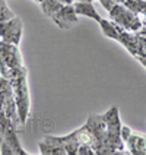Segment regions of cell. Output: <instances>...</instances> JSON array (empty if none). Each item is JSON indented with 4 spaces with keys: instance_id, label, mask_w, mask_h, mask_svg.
Returning <instances> with one entry per match:
<instances>
[{
    "instance_id": "6",
    "label": "cell",
    "mask_w": 146,
    "mask_h": 155,
    "mask_svg": "<svg viewBox=\"0 0 146 155\" xmlns=\"http://www.w3.org/2000/svg\"><path fill=\"white\" fill-rule=\"evenodd\" d=\"M51 19L61 29H70V26H73L77 22V15L73 5H63V8L59 12H56Z\"/></svg>"
},
{
    "instance_id": "7",
    "label": "cell",
    "mask_w": 146,
    "mask_h": 155,
    "mask_svg": "<svg viewBox=\"0 0 146 155\" xmlns=\"http://www.w3.org/2000/svg\"><path fill=\"white\" fill-rule=\"evenodd\" d=\"M124 145L129 148V152L133 155H146V135L131 133L129 139L124 142Z\"/></svg>"
},
{
    "instance_id": "15",
    "label": "cell",
    "mask_w": 146,
    "mask_h": 155,
    "mask_svg": "<svg viewBox=\"0 0 146 155\" xmlns=\"http://www.w3.org/2000/svg\"><path fill=\"white\" fill-rule=\"evenodd\" d=\"M133 132H131V129H130L129 126H124V124H121V129H120V136L121 139H123V142H126L127 139H129V136L131 135Z\"/></svg>"
},
{
    "instance_id": "11",
    "label": "cell",
    "mask_w": 146,
    "mask_h": 155,
    "mask_svg": "<svg viewBox=\"0 0 146 155\" xmlns=\"http://www.w3.org/2000/svg\"><path fill=\"white\" fill-rule=\"evenodd\" d=\"M118 43H121L127 50H129V53L131 54V56H138L139 53V40H138V35H136V32L135 34H130V32H127V31H123L120 35V38H118Z\"/></svg>"
},
{
    "instance_id": "13",
    "label": "cell",
    "mask_w": 146,
    "mask_h": 155,
    "mask_svg": "<svg viewBox=\"0 0 146 155\" xmlns=\"http://www.w3.org/2000/svg\"><path fill=\"white\" fill-rule=\"evenodd\" d=\"M61 8H63V5H61L59 0H43V2H41L43 12L50 18H51L56 12H59Z\"/></svg>"
},
{
    "instance_id": "14",
    "label": "cell",
    "mask_w": 146,
    "mask_h": 155,
    "mask_svg": "<svg viewBox=\"0 0 146 155\" xmlns=\"http://www.w3.org/2000/svg\"><path fill=\"white\" fill-rule=\"evenodd\" d=\"M2 138H3V136H2ZM0 154H2V155H16V154H15V151H13V148L10 147V145H9L5 139H2V148H0Z\"/></svg>"
},
{
    "instance_id": "19",
    "label": "cell",
    "mask_w": 146,
    "mask_h": 155,
    "mask_svg": "<svg viewBox=\"0 0 146 155\" xmlns=\"http://www.w3.org/2000/svg\"><path fill=\"white\" fill-rule=\"evenodd\" d=\"M37 2H40V3H41V2H43V0H37Z\"/></svg>"
},
{
    "instance_id": "3",
    "label": "cell",
    "mask_w": 146,
    "mask_h": 155,
    "mask_svg": "<svg viewBox=\"0 0 146 155\" xmlns=\"http://www.w3.org/2000/svg\"><path fill=\"white\" fill-rule=\"evenodd\" d=\"M24 63L18 50V45L0 40V73L2 76L9 78L13 70L22 68Z\"/></svg>"
},
{
    "instance_id": "9",
    "label": "cell",
    "mask_w": 146,
    "mask_h": 155,
    "mask_svg": "<svg viewBox=\"0 0 146 155\" xmlns=\"http://www.w3.org/2000/svg\"><path fill=\"white\" fill-rule=\"evenodd\" d=\"M73 8H75V12H76L77 16L92 18L96 22H99L102 19V18L98 15V12L95 10L92 2H76V3H73Z\"/></svg>"
},
{
    "instance_id": "18",
    "label": "cell",
    "mask_w": 146,
    "mask_h": 155,
    "mask_svg": "<svg viewBox=\"0 0 146 155\" xmlns=\"http://www.w3.org/2000/svg\"><path fill=\"white\" fill-rule=\"evenodd\" d=\"M2 139L3 138H2V135H0V148H2Z\"/></svg>"
},
{
    "instance_id": "4",
    "label": "cell",
    "mask_w": 146,
    "mask_h": 155,
    "mask_svg": "<svg viewBox=\"0 0 146 155\" xmlns=\"http://www.w3.org/2000/svg\"><path fill=\"white\" fill-rule=\"evenodd\" d=\"M110 16H111L114 22H117L120 26H123L126 31H135L136 32L142 28L140 15L133 13L123 3H115L114 5V8L110 10Z\"/></svg>"
},
{
    "instance_id": "8",
    "label": "cell",
    "mask_w": 146,
    "mask_h": 155,
    "mask_svg": "<svg viewBox=\"0 0 146 155\" xmlns=\"http://www.w3.org/2000/svg\"><path fill=\"white\" fill-rule=\"evenodd\" d=\"M0 135L3 136V139L8 142L10 147L13 148V151H15L16 155H26V151H24V148L21 147V142H19V139H18L16 127H15L12 123H9L8 126L0 132Z\"/></svg>"
},
{
    "instance_id": "16",
    "label": "cell",
    "mask_w": 146,
    "mask_h": 155,
    "mask_svg": "<svg viewBox=\"0 0 146 155\" xmlns=\"http://www.w3.org/2000/svg\"><path fill=\"white\" fill-rule=\"evenodd\" d=\"M61 5H73V0H59Z\"/></svg>"
},
{
    "instance_id": "5",
    "label": "cell",
    "mask_w": 146,
    "mask_h": 155,
    "mask_svg": "<svg viewBox=\"0 0 146 155\" xmlns=\"http://www.w3.org/2000/svg\"><path fill=\"white\" fill-rule=\"evenodd\" d=\"M22 28H24L22 21L16 16L0 22V40L19 45L22 37Z\"/></svg>"
},
{
    "instance_id": "12",
    "label": "cell",
    "mask_w": 146,
    "mask_h": 155,
    "mask_svg": "<svg viewBox=\"0 0 146 155\" xmlns=\"http://www.w3.org/2000/svg\"><path fill=\"white\" fill-rule=\"evenodd\" d=\"M38 147H40V152L44 155H67L63 147L56 145V143H51V142H48V140H45V139L38 143Z\"/></svg>"
},
{
    "instance_id": "2",
    "label": "cell",
    "mask_w": 146,
    "mask_h": 155,
    "mask_svg": "<svg viewBox=\"0 0 146 155\" xmlns=\"http://www.w3.org/2000/svg\"><path fill=\"white\" fill-rule=\"evenodd\" d=\"M102 117L105 120V124H107V138H105L107 155L123 152L124 151V142L120 136L121 121L120 114H118V107H111Z\"/></svg>"
},
{
    "instance_id": "17",
    "label": "cell",
    "mask_w": 146,
    "mask_h": 155,
    "mask_svg": "<svg viewBox=\"0 0 146 155\" xmlns=\"http://www.w3.org/2000/svg\"><path fill=\"white\" fill-rule=\"evenodd\" d=\"M136 59H138V60L140 61V63H142V64H143V66L146 68V57H136Z\"/></svg>"
},
{
    "instance_id": "10",
    "label": "cell",
    "mask_w": 146,
    "mask_h": 155,
    "mask_svg": "<svg viewBox=\"0 0 146 155\" xmlns=\"http://www.w3.org/2000/svg\"><path fill=\"white\" fill-rule=\"evenodd\" d=\"M99 26L102 28V32L108 38H112V40H117L118 41V38H120V35L123 31H126L123 26H120L117 22H114V21H107V19H101L99 22Z\"/></svg>"
},
{
    "instance_id": "1",
    "label": "cell",
    "mask_w": 146,
    "mask_h": 155,
    "mask_svg": "<svg viewBox=\"0 0 146 155\" xmlns=\"http://www.w3.org/2000/svg\"><path fill=\"white\" fill-rule=\"evenodd\" d=\"M12 91H13V98L16 103L18 119L21 127H24L26 123V119L29 116V91H28V82H26V68L22 66L19 69L13 70L8 78Z\"/></svg>"
}]
</instances>
